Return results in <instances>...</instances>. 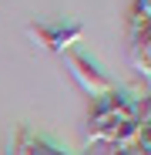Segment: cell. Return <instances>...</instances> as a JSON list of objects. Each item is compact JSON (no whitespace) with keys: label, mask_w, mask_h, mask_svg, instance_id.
Listing matches in <instances>:
<instances>
[{"label":"cell","mask_w":151,"mask_h":155,"mask_svg":"<svg viewBox=\"0 0 151 155\" xmlns=\"http://www.w3.org/2000/svg\"><path fill=\"white\" fill-rule=\"evenodd\" d=\"M67 71H71V78L77 81L91 98H101V94H108V91H114V81L101 71L91 58H81V54H67Z\"/></svg>","instance_id":"6da1fadb"},{"label":"cell","mask_w":151,"mask_h":155,"mask_svg":"<svg viewBox=\"0 0 151 155\" xmlns=\"http://www.w3.org/2000/svg\"><path fill=\"white\" fill-rule=\"evenodd\" d=\"M17 155H71L64 148H57L54 142H47V138H37L34 132H27V128H20L17 132V145H14Z\"/></svg>","instance_id":"277c9868"},{"label":"cell","mask_w":151,"mask_h":155,"mask_svg":"<svg viewBox=\"0 0 151 155\" xmlns=\"http://www.w3.org/2000/svg\"><path fill=\"white\" fill-rule=\"evenodd\" d=\"M27 34H30L34 41H40L47 51H54V54H64V51H71L74 44L84 37V27H81V24H54V27L30 24Z\"/></svg>","instance_id":"7a4b0ae2"},{"label":"cell","mask_w":151,"mask_h":155,"mask_svg":"<svg viewBox=\"0 0 151 155\" xmlns=\"http://www.w3.org/2000/svg\"><path fill=\"white\" fill-rule=\"evenodd\" d=\"M128 61L138 74H151V27L131 31V44H128Z\"/></svg>","instance_id":"3957f363"}]
</instances>
